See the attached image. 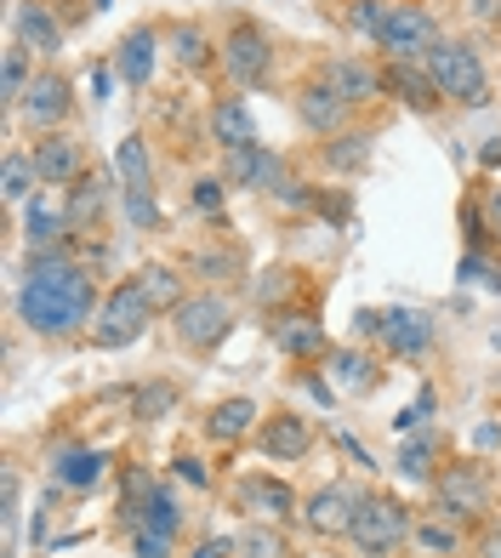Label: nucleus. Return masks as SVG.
<instances>
[{"mask_svg": "<svg viewBox=\"0 0 501 558\" xmlns=\"http://www.w3.org/2000/svg\"><path fill=\"white\" fill-rule=\"evenodd\" d=\"M97 7H109V0H97Z\"/></svg>", "mask_w": 501, "mask_h": 558, "instance_id": "nucleus-55", "label": "nucleus"}, {"mask_svg": "<svg viewBox=\"0 0 501 558\" xmlns=\"http://www.w3.org/2000/svg\"><path fill=\"white\" fill-rule=\"evenodd\" d=\"M273 348L291 353V360H314V353L325 348V331H319L308 314H291V319L273 325Z\"/></svg>", "mask_w": 501, "mask_h": 558, "instance_id": "nucleus-22", "label": "nucleus"}, {"mask_svg": "<svg viewBox=\"0 0 501 558\" xmlns=\"http://www.w3.org/2000/svg\"><path fill=\"white\" fill-rule=\"evenodd\" d=\"M211 137L222 143V155H229V148H250V143H257V120H250V109L240 104V97H222V104L211 109Z\"/></svg>", "mask_w": 501, "mask_h": 558, "instance_id": "nucleus-17", "label": "nucleus"}, {"mask_svg": "<svg viewBox=\"0 0 501 558\" xmlns=\"http://www.w3.org/2000/svg\"><path fill=\"white\" fill-rule=\"evenodd\" d=\"M148 296L137 291V279H125V286H114L109 296H103V308H97V319H91V337L103 342V348H125V342H137L143 331H148Z\"/></svg>", "mask_w": 501, "mask_h": 558, "instance_id": "nucleus-3", "label": "nucleus"}, {"mask_svg": "<svg viewBox=\"0 0 501 558\" xmlns=\"http://www.w3.org/2000/svg\"><path fill=\"white\" fill-rule=\"evenodd\" d=\"M421 69L433 74L439 97H450V104H462V109H479V104H490L485 63H479V52H473L467 40H439L433 52L421 58Z\"/></svg>", "mask_w": 501, "mask_h": 558, "instance_id": "nucleus-2", "label": "nucleus"}, {"mask_svg": "<svg viewBox=\"0 0 501 558\" xmlns=\"http://www.w3.org/2000/svg\"><path fill=\"white\" fill-rule=\"evenodd\" d=\"M296 109H303V120L314 125V132H331V137H337V125H342V114H347V104H342V97H337L331 86H325V81H319V86H308Z\"/></svg>", "mask_w": 501, "mask_h": 558, "instance_id": "nucleus-24", "label": "nucleus"}, {"mask_svg": "<svg viewBox=\"0 0 501 558\" xmlns=\"http://www.w3.org/2000/svg\"><path fill=\"white\" fill-rule=\"evenodd\" d=\"M17 319L35 337H74L81 325L97 319V279L52 245L35 251V263L17 286Z\"/></svg>", "mask_w": 501, "mask_h": 558, "instance_id": "nucleus-1", "label": "nucleus"}, {"mask_svg": "<svg viewBox=\"0 0 501 558\" xmlns=\"http://www.w3.org/2000/svg\"><path fill=\"white\" fill-rule=\"evenodd\" d=\"M222 194H229V189H222V177H199V183H194V206L206 211V217H217L222 211Z\"/></svg>", "mask_w": 501, "mask_h": 558, "instance_id": "nucleus-41", "label": "nucleus"}, {"mask_svg": "<svg viewBox=\"0 0 501 558\" xmlns=\"http://www.w3.org/2000/svg\"><path fill=\"white\" fill-rule=\"evenodd\" d=\"M382 342L399 360H421L433 348V319L421 308H393V314H382Z\"/></svg>", "mask_w": 501, "mask_h": 558, "instance_id": "nucleus-11", "label": "nucleus"}, {"mask_svg": "<svg viewBox=\"0 0 501 558\" xmlns=\"http://www.w3.org/2000/svg\"><path fill=\"white\" fill-rule=\"evenodd\" d=\"M490 558H501V536H490Z\"/></svg>", "mask_w": 501, "mask_h": 558, "instance_id": "nucleus-53", "label": "nucleus"}, {"mask_svg": "<svg viewBox=\"0 0 501 558\" xmlns=\"http://www.w3.org/2000/svg\"><path fill=\"white\" fill-rule=\"evenodd\" d=\"M240 507H245V513L285 519L291 507H296V496H291V485H285V478H268V473H257V478H245V485H240Z\"/></svg>", "mask_w": 501, "mask_h": 558, "instance_id": "nucleus-19", "label": "nucleus"}, {"mask_svg": "<svg viewBox=\"0 0 501 558\" xmlns=\"http://www.w3.org/2000/svg\"><path fill=\"white\" fill-rule=\"evenodd\" d=\"M137 291L148 296V308H171V314H178L183 308V274L178 268H166V263H148L143 274H137Z\"/></svg>", "mask_w": 501, "mask_h": 558, "instance_id": "nucleus-21", "label": "nucleus"}, {"mask_svg": "<svg viewBox=\"0 0 501 558\" xmlns=\"http://www.w3.org/2000/svg\"><path fill=\"white\" fill-rule=\"evenodd\" d=\"M347 23L365 35V40H382V23H388V0H354L347 7Z\"/></svg>", "mask_w": 501, "mask_h": 558, "instance_id": "nucleus-36", "label": "nucleus"}, {"mask_svg": "<svg viewBox=\"0 0 501 558\" xmlns=\"http://www.w3.org/2000/svg\"><path fill=\"white\" fill-rule=\"evenodd\" d=\"M137 542V558H171V536H160V530H132Z\"/></svg>", "mask_w": 501, "mask_h": 558, "instance_id": "nucleus-44", "label": "nucleus"}, {"mask_svg": "<svg viewBox=\"0 0 501 558\" xmlns=\"http://www.w3.org/2000/svg\"><path fill=\"white\" fill-rule=\"evenodd\" d=\"M399 473L405 478H433V439H405V450H399Z\"/></svg>", "mask_w": 501, "mask_h": 558, "instance_id": "nucleus-38", "label": "nucleus"}, {"mask_svg": "<svg viewBox=\"0 0 501 558\" xmlns=\"http://www.w3.org/2000/svg\"><path fill=\"white\" fill-rule=\"evenodd\" d=\"M382 52L393 63H421L439 46V23L421 12V7H388V23H382Z\"/></svg>", "mask_w": 501, "mask_h": 558, "instance_id": "nucleus-4", "label": "nucleus"}, {"mask_svg": "<svg viewBox=\"0 0 501 558\" xmlns=\"http://www.w3.org/2000/svg\"><path fill=\"white\" fill-rule=\"evenodd\" d=\"M325 166L342 171V177H354L370 166V137L365 132H337L331 143H325Z\"/></svg>", "mask_w": 501, "mask_h": 558, "instance_id": "nucleus-26", "label": "nucleus"}, {"mask_svg": "<svg viewBox=\"0 0 501 558\" xmlns=\"http://www.w3.org/2000/svg\"><path fill=\"white\" fill-rule=\"evenodd\" d=\"M69 109H74V86L63 81V74H35V86H29V97H23V114H29V125H63L69 120Z\"/></svg>", "mask_w": 501, "mask_h": 558, "instance_id": "nucleus-12", "label": "nucleus"}, {"mask_svg": "<svg viewBox=\"0 0 501 558\" xmlns=\"http://www.w3.org/2000/svg\"><path fill=\"white\" fill-rule=\"evenodd\" d=\"M229 331H234V308L222 296H183V308H178V342L183 348L211 353V348H222Z\"/></svg>", "mask_w": 501, "mask_h": 558, "instance_id": "nucleus-6", "label": "nucleus"}, {"mask_svg": "<svg viewBox=\"0 0 501 558\" xmlns=\"http://www.w3.org/2000/svg\"><path fill=\"white\" fill-rule=\"evenodd\" d=\"M382 92L405 97V104H411V109H421V114H428V109L439 104V86H433V74H428V69H416V63H393V69L382 74Z\"/></svg>", "mask_w": 501, "mask_h": 558, "instance_id": "nucleus-18", "label": "nucleus"}, {"mask_svg": "<svg viewBox=\"0 0 501 558\" xmlns=\"http://www.w3.org/2000/svg\"><path fill=\"white\" fill-rule=\"evenodd\" d=\"M331 376H337V388H347V393L376 388V365L365 360V353H354V348H337L331 353Z\"/></svg>", "mask_w": 501, "mask_h": 558, "instance_id": "nucleus-30", "label": "nucleus"}, {"mask_svg": "<svg viewBox=\"0 0 501 558\" xmlns=\"http://www.w3.org/2000/svg\"><path fill=\"white\" fill-rule=\"evenodd\" d=\"M462 279H467V286H490V291H501V268H490L485 257H462Z\"/></svg>", "mask_w": 501, "mask_h": 558, "instance_id": "nucleus-42", "label": "nucleus"}, {"mask_svg": "<svg viewBox=\"0 0 501 558\" xmlns=\"http://www.w3.org/2000/svg\"><path fill=\"white\" fill-rule=\"evenodd\" d=\"M359 507H365V496H359L354 485H347V478H331V485H319V490L308 496L303 519H308L314 536H354Z\"/></svg>", "mask_w": 501, "mask_h": 558, "instance_id": "nucleus-7", "label": "nucleus"}, {"mask_svg": "<svg viewBox=\"0 0 501 558\" xmlns=\"http://www.w3.org/2000/svg\"><path fill=\"white\" fill-rule=\"evenodd\" d=\"M171 404H178V388H171V383H148V388L132 399V411H137L143 422H160V416H171Z\"/></svg>", "mask_w": 501, "mask_h": 558, "instance_id": "nucleus-35", "label": "nucleus"}, {"mask_svg": "<svg viewBox=\"0 0 501 558\" xmlns=\"http://www.w3.org/2000/svg\"><path fill=\"white\" fill-rule=\"evenodd\" d=\"M359 558H388V553H359Z\"/></svg>", "mask_w": 501, "mask_h": 558, "instance_id": "nucleus-54", "label": "nucleus"}, {"mask_svg": "<svg viewBox=\"0 0 501 558\" xmlns=\"http://www.w3.org/2000/svg\"><path fill=\"white\" fill-rule=\"evenodd\" d=\"M7 558H12V553H7Z\"/></svg>", "mask_w": 501, "mask_h": 558, "instance_id": "nucleus-56", "label": "nucleus"}, {"mask_svg": "<svg viewBox=\"0 0 501 558\" xmlns=\"http://www.w3.org/2000/svg\"><path fill=\"white\" fill-rule=\"evenodd\" d=\"M155 29H132L120 40V52H114V74L125 86H148V74H155Z\"/></svg>", "mask_w": 501, "mask_h": 558, "instance_id": "nucleus-16", "label": "nucleus"}, {"mask_svg": "<svg viewBox=\"0 0 501 558\" xmlns=\"http://www.w3.org/2000/svg\"><path fill=\"white\" fill-rule=\"evenodd\" d=\"M473 445H479V450H490V445H501V427H490V422H485V427H479V434H473Z\"/></svg>", "mask_w": 501, "mask_h": 558, "instance_id": "nucleus-50", "label": "nucleus"}, {"mask_svg": "<svg viewBox=\"0 0 501 558\" xmlns=\"http://www.w3.org/2000/svg\"><path fill=\"white\" fill-rule=\"evenodd\" d=\"M416 542L428 547V553H456V530H444V524H421V530H416Z\"/></svg>", "mask_w": 501, "mask_h": 558, "instance_id": "nucleus-43", "label": "nucleus"}, {"mask_svg": "<svg viewBox=\"0 0 501 558\" xmlns=\"http://www.w3.org/2000/svg\"><path fill=\"white\" fill-rule=\"evenodd\" d=\"M194 268H199V274H211V279H222V274H234V257H217V251H211V257H199Z\"/></svg>", "mask_w": 501, "mask_h": 558, "instance_id": "nucleus-46", "label": "nucleus"}, {"mask_svg": "<svg viewBox=\"0 0 501 558\" xmlns=\"http://www.w3.org/2000/svg\"><path fill=\"white\" fill-rule=\"evenodd\" d=\"M291 547H285V536L273 524H250L245 536H240V558H285Z\"/></svg>", "mask_w": 501, "mask_h": 558, "instance_id": "nucleus-34", "label": "nucleus"}, {"mask_svg": "<svg viewBox=\"0 0 501 558\" xmlns=\"http://www.w3.org/2000/svg\"><path fill=\"white\" fill-rule=\"evenodd\" d=\"M325 86H331L347 109L354 104H370V97H382V74H376L370 63H359V58H337L331 69H325Z\"/></svg>", "mask_w": 501, "mask_h": 558, "instance_id": "nucleus-13", "label": "nucleus"}, {"mask_svg": "<svg viewBox=\"0 0 501 558\" xmlns=\"http://www.w3.org/2000/svg\"><path fill=\"white\" fill-rule=\"evenodd\" d=\"M467 12L479 23H490V17H501V0H467Z\"/></svg>", "mask_w": 501, "mask_h": 558, "instance_id": "nucleus-49", "label": "nucleus"}, {"mask_svg": "<svg viewBox=\"0 0 501 558\" xmlns=\"http://www.w3.org/2000/svg\"><path fill=\"white\" fill-rule=\"evenodd\" d=\"M222 69L234 74L240 86H262L268 69H273V52H268V35L257 23H234L229 40H222Z\"/></svg>", "mask_w": 501, "mask_h": 558, "instance_id": "nucleus-9", "label": "nucleus"}, {"mask_svg": "<svg viewBox=\"0 0 501 558\" xmlns=\"http://www.w3.org/2000/svg\"><path fill=\"white\" fill-rule=\"evenodd\" d=\"M120 199H125V217H132L137 228H160L166 217H160V206H155V194H132V189H120Z\"/></svg>", "mask_w": 501, "mask_h": 558, "instance_id": "nucleus-39", "label": "nucleus"}, {"mask_svg": "<svg viewBox=\"0 0 501 558\" xmlns=\"http://www.w3.org/2000/svg\"><path fill=\"white\" fill-rule=\"evenodd\" d=\"M103 217V177H86V183H74L69 194V222L81 228V222H97Z\"/></svg>", "mask_w": 501, "mask_h": 558, "instance_id": "nucleus-32", "label": "nucleus"}, {"mask_svg": "<svg viewBox=\"0 0 501 558\" xmlns=\"http://www.w3.org/2000/svg\"><path fill=\"white\" fill-rule=\"evenodd\" d=\"M29 86H35V74H29V46H12L7 63H0V97H7V109H23Z\"/></svg>", "mask_w": 501, "mask_h": 558, "instance_id": "nucleus-28", "label": "nucleus"}, {"mask_svg": "<svg viewBox=\"0 0 501 558\" xmlns=\"http://www.w3.org/2000/svg\"><path fill=\"white\" fill-rule=\"evenodd\" d=\"M222 183H229V189H268V194H280L291 177H285V160L273 155L268 143H250V148H229V155H222Z\"/></svg>", "mask_w": 501, "mask_h": 558, "instance_id": "nucleus-8", "label": "nucleus"}, {"mask_svg": "<svg viewBox=\"0 0 501 558\" xmlns=\"http://www.w3.org/2000/svg\"><path fill=\"white\" fill-rule=\"evenodd\" d=\"M308 445H314V434H308L303 416H268L262 450L273 456V462H296V456H308Z\"/></svg>", "mask_w": 501, "mask_h": 558, "instance_id": "nucleus-20", "label": "nucleus"}, {"mask_svg": "<svg viewBox=\"0 0 501 558\" xmlns=\"http://www.w3.org/2000/svg\"><path fill=\"white\" fill-rule=\"evenodd\" d=\"M12 29H17V46H29V52L40 58H52L58 46H63V29H58V17L40 7V0H23V7L12 12Z\"/></svg>", "mask_w": 501, "mask_h": 558, "instance_id": "nucleus-14", "label": "nucleus"}, {"mask_svg": "<svg viewBox=\"0 0 501 558\" xmlns=\"http://www.w3.org/2000/svg\"><path fill=\"white\" fill-rule=\"evenodd\" d=\"M114 171H120V189L155 194V171H148V148H143V137H125V143L114 148Z\"/></svg>", "mask_w": 501, "mask_h": 558, "instance_id": "nucleus-23", "label": "nucleus"}, {"mask_svg": "<svg viewBox=\"0 0 501 558\" xmlns=\"http://www.w3.org/2000/svg\"><path fill=\"white\" fill-rule=\"evenodd\" d=\"M178 524H183V513H178V501H171V490H155V496L143 501V513H137L132 530H160V536H178Z\"/></svg>", "mask_w": 501, "mask_h": 558, "instance_id": "nucleus-31", "label": "nucleus"}, {"mask_svg": "<svg viewBox=\"0 0 501 558\" xmlns=\"http://www.w3.org/2000/svg\"><path fill=\"white\" fill-rule=\"evenodd\" d=\"M97 478H103V456H97V450H63V456H58V485L91 490Z\"/></svg>", "mask_w": 501, "mask_h": 558, "instance_id": "nucleus-29", "label": "nucleus"}, {"mask_svg": "<svg viewBox=\"0 0 501 558\" xmlns=\"http://www.w3.org/2000/svg\"><path fill=\"white\" fill-rule=\"evenodd\" d=\"M405 536H416V524H411V513H405V501H393V496H365L359 519H354V542H359V553H388V547H399Z\"/></svg>", "mask_w": 501, "mask_h": 558, "instance_id": "nucleus-5", "label": "nucleus"}, {"mask_svg": "<svg viewBox=\"0 0 501 558\" xmlns=\"http://www.w3.org/2000/svg\"><path fill=\"white\" fill-rule=\"evenodd\" d=\"M178 473L188 478V485H206V468H199L194 456H178Z\"/></svg>", "mask_w": 501, "mask_h": 558, "instance_id": "nucleus-48", "label": "nucleus"}, {"mask_svg": "<svg viewBox=\"0 0 501 558\" xmlns=\"http://www.w3.org/2000/svg\"><path fill=\"white\" fill-rule=\"evenodd\" d=\"M354 325H359V337H382V314H370V308H359Z\"/></svg>", "mask_w": 501, "mask_h": 558, "instance_id": "nucleus-47", "label": "nucleus"}, {"mask_svg": "<svg viewBox=\"0 0 501 558\" xmlns=\"http://www.w3.org/2000/svg\"><path fill=\"white\" fill-rule=\"evenodd\" d=\"M35 171H40V183H81V143L74 137H40L35 143Z\"/></svg>", "mask_w": 501, "mask_h": 558, "instance_id": "nucleus-15", "label": "nucleus"}, {"mask_svg": "<svg viewBox=\"0 0 501 558\" xmlns=\"http://www.w3.org/2000/svg\"><path fill=\"white\" fill-rule=\"evenodd\" d=\"M58 228H63V217H58V211L35 206V199L23 206V240H29L35 251H46V245H52V240H58Z\"/></svg>", "mask_w": 501, "mask_h": 558, "instance_id": "nucleus-33", "label": "nucleus"}, {"mask_svg": "<svg viewBox=\"0 0 501 558\" xmlns=\"http://www.w3.org/2000/svg\"><path fill=\"white\" fill-rule=\"evenodd\" d=\"M194 558H240V542H229V536H206L194 547Z\"/></svg>", "mask_w": 501, "mask_h": 558, "instance_id": "nucleus-45", "label": "nucleus"}, {"mask_svg": "<svg viewBox=\"0 0 501 558\" xmlns=\"http://www.w3.org/2000/svg\"><path fill=\"white\" fill-rule=\"evenodd\" d=\"M250 422H257V404L250 399H222L217 411H211V439H222V445H234V439H245L250 434Z\"/></svg>", "mask_w": 501, "mask_h": 558, "instance_id": "nucleus-25", "label": "nucleus"}, {"mask_svg": "<svg viewBox=\"0 0 501 558\" xmlns=\"http://www.w3.org/2000/svg\"><path fill=\"white\" fill-rule=\"evenodd\" d=\"M490 217H496V222H501V194H496V199H490Z\"/></svg>", "mask_w": 501, "mask_h": 558, "instance_id": "nucleus-52", "label": "nucleus"}, {"mask_svg": "<svg viewBox=\"0 0 501 558\" xmlns=\"http://www.w3.org/2000/svg\"><path fill=\"white\" fill-rule=\"evenodd\" d=\"M35 183H40L35 160L29 155H7V166H0V194H7V206H29Z\"/></svg>", "mask_w": 501, "mask_h": 558, "instance_id": "nucleus-27", "label": "nucleus"}, {"mask_svg": "<svg viewBox=\"0 0 501 558\" xmlns=\"http://www.w3.org/2000/svg\"><path fill=\"white\" fill-rule=\"evenodd\" d=\"M433 496H439V513L467 519V513H479V507L490 501V473L485 468H450V473L433 478Z\"/></svg>", "mask_w": 501, "mask_h": 558, "instance_id": "nucleus-10", "label": "nucleus"}, {"mask_svg": "<svg viewBox=\"0 0 501 558\" xmlns=\"http://www.w3.org/2000/svg\"><path fill=\"white\" fill-rule=\"evenodd\" d=\"M479 160H485V166H501V137H490V143L479 148Z\"/></svg>", "mask_w": 501, "mask_h": 558, "instance_id": "nucleus-51", "label": "nucleus"}, {"mask_svg": "<svg viewBox=\"0 0 501 558\" xmlns=\"http://www.w3.org/2000/svg\"><path fill=\"white\" fill-rule=\"evenodd\" d=\"M178 63H183V69H206V63H211V40H206V29L183 23V29H178Z\"/></svg>", "mask_w": 501, "mask_h": 558, "instance_id": "nucleus-37", "label": "nucleus"}, {"mask_svg": "<svg viewBox=\"0 0 501 558\" xmlns=\"http://www.w3.org/2000/svg\"><path fill=\"white\" fill-rule=\"evenodd\" d=\"M428 411H433V393H421L411 411H399V416H393V434H399V439H416V434H421V422H428Z\"/></svg>", "mask_w": 501, "mask_h": 558, "instance_id": "nucleus-40", "label": "nucleus"}]
</instances>
